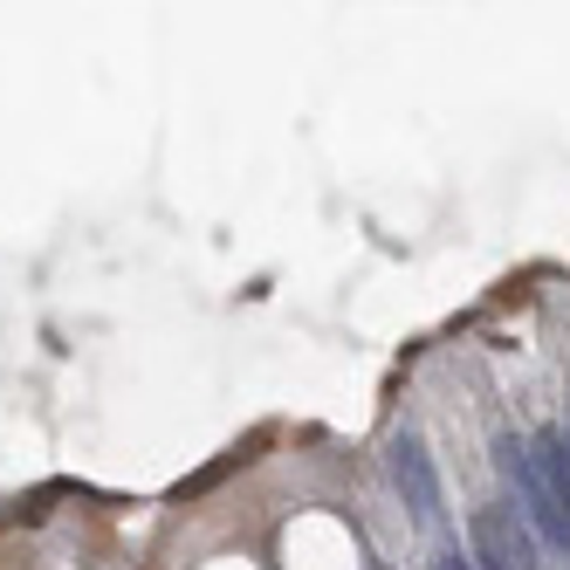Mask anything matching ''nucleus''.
Returning <instances> with one entry per match:
<instances>
[{"label": "nucleus", "mask_w": 570, "mask_h": 570, "mask_svg": "<svg viewBox=\"0 0 570 570\" xmlns=\"http://www.w3.org/2000/svg\"><path fill=\"white\" fill-rule=\"evenodd\" d=\"M474 570H543L537 537L515 509H481L474 515Z\"/></svg>", "instance_id": "obj_2"}, {"label": "nucleus", "mask_w": 570, "mask_h": 570, "mask_svg": "<svg viewBox=\"0 0 570 570\" xmlns=\"http://www.w3.org/2000/svg\"><path fill=\"white\" fill-rule=\"evenodd\" d=\"M495 454H502V474H509V488H515V495H522V515H529V529H537V537H550L557 550H570V509H563V495H557V488L537 474V461H529V440H502L495 446Z\"/></svg>", "instance_id": "obj_1"}, {"label": "nucleus", "mask_w": 570, "mask_h": 570, "mask_svg": "<svg viewBox=\"0 0 570 570\" xmlns=\"http://www.w3.org/2000/svg\"><path fill=\"white\" fill-rule=\"evenodd\" d=\"M392 488L405 495V509H413V522H440V474H433V454H426V440L413 433H399L392 440Z\"/></svg>", "instance_id": "obj_3"}, {"label": "nucleus", "mask_w": 570, "mask_h": 570, "mask_svg": "<svg viewBox=\"0 0 570 570\" xmlns=\"http://www.w3.org/2000/svg\"><path fill=\"white\" fill-rule=\"evenodd\" d=\"M433 570H474V563H468L461 550H440V563H433Z\"/></svg>", "instance_id": "obj_4"}, {"label": "nucleus", "mask_w": 570, "mask_h": 570, "mask_svg": "<svg viewBox=\"0 0 570 570\" xmlns=\"http://www.w3.org/2000/svg\"><path fill=\"white\" fill-rule=\"evenodd\" d=\"M563 440H570V433H563Z\"/></svg>", "instance_id": "obj_5"}]
</instances>
